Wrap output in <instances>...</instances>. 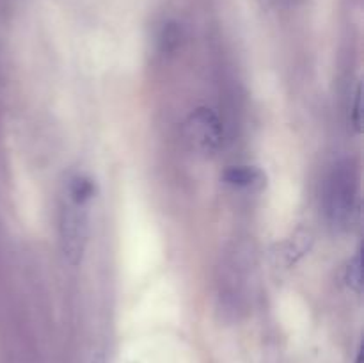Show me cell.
Returning <instances> with one entry per match:
<instances>
[{"instance_id": "1", "label": "cell", "mask_w": 364, "mask_h": 363, "mask_svg": "<svg viewBox=\"0 0 364 363\" xmlns=\"http://www.w3.org/2000/svg\"><path fill=\"white\" fill-rule=\"evenodd\" d=\"M89 201L64 192L59 205V242L63 255L71 265L84 258L89 241Z\"/></svg>"}, {"instance_id": "3", "label": "cell", "mask_w": 364, "mask_h": 363, "mask_svg": "<svg viewBox=\"0 0 364 363\" xmlns=\"http://www.w3.org/2000/svg\"><path fill=\"white\" fill-rule=\"evenodd\" d=\"M187 130L192 142L205 153L217 152L223 144V125L219 116L208 107H199L191 114Z\"/></svg>"}, {"instance_id": "2", "label": "cell", "mask_w": 364, "mask_h": 363, "mask_svg": "<svg viewBox=\"0 0 364 363\" xmlns=\"http://www.w3.org/2000/svg\"><path fill=\"white\" fill-rule=\"evenodd\" d=\"M355 173L350 164H338L327 178L326 214L336 226L347 224L354 212L355 203Z\"/></svg>"}, {"instance_id": "7", "label": "cell", "mask_w": 364, "mask_h": 363, "mask_svg": "<svg viewBox=\"0 0 364 363\" xmlns=\"http://www.w3.org/2000/svg\"><path fill=\"white\" fill-rule=\"evenodd\" d=\"M355 363H363V352H361V349H359L358 354H355Z\"/></svg>"}, {"instance_id": "4", "label": "cell", "mask_w": 364, "mask_h": 363, "mask_svg": "<svg viewBox=\"0 0 364 363\" xmlns=\"http://www.w3.org/2000/svg\"><path fill=\"white\" fill-rule=\"evenodd\" d=\"M345 280H347V285L350 290L361 292L363 288V256L361 253H355L354 258L348 262L347 273H345Z\"/></svg>"}, {"instance_id": "5", "label": "cell", "mask_w": 364, "mask_h": 363, "mask_svg": "<svg viewBox=\"0 0 364 363\" xmlns=\"http://www.w3.org/2000/svg\"><path fill=\"white\" fill-rule=\"evenodd\" d=\"M256 177H258V173L255 169L244 166L231 167V169H228L224 173V178H226L228 184L235 185V187H247V185H251L256 180Z\"/></svg>"}, {"instance_id": "6", "label": "cell", "mask_w": 364, "mask_h": 363, "mask_svg": "<svg viewBox=\"0 0 364 363\" xmlns=\"http://www.w3.org/2000/svg\"><path fill=\"white\" fill-rule=\"evenodd\" d=\"M350 123L355 130H361V85L358 84L355 91L352 93L350 103Z\"/></svg>"}]
</instances>
